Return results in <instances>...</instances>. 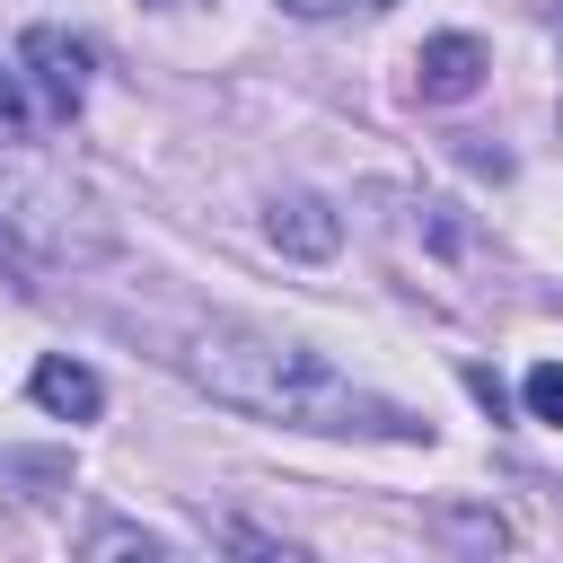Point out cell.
<instances>
[{
	"mask_svg": "<svg viewBox=\"0 0 563 563\" xmlns=\"http://www.w3.org/2000/svg\"><path fill=\"white\" fill-rule=\"evenodd\" d=\"M519 396H528V413H537V422H554V431H563V361H537Z\"/></svg>",
	"mask_w": 563,
	"mask_h": 563,
	"instance_id": "52a82bcc",
	"label": "cell"
},
{
	"mask_svg": "<svg viewBox=\"0 0 563 563\" xmlns=\"http://www.w3.org/2000/svg\"><path fill=\"white\" fill-rule=\"evenodd\" d=\"M484 70H493V53H484L475 35H431V44L413 53V88H422L431 106H466V97L484 88Z\"/></svg>",
	"mask_w": 563,
	"mask_h": 563,
	"instance_id": "3957f363",
	"label": "cell"
},
{
	"mask_svg": "<svg viewBox=\"0 0 563 563\" xmlns=\"http://www.w3.org/2000/svg\"><path fill=\"white\" fill-rule=\"evenodd\" d=\"M26 396H35L53 422H97V413H106L97 369H88V361H70V352H44V361L26 369Z\"/></svg>",
	"mask_w": 563,
	"mask_h": 563,
	"instance_id": "5b68a950",
	"label": "cell"
},
{
	"mask_svg": "<svg viewBox=\"0 0 563 563\" xmlns=\"http://www.w3.org/2000/svg\"><path fill=\"white\" fill-rule=\"evenodd\" d=\"M290 18H369V9H387V0H282Z\"/></svg>",
	"mask_w": 563,
	"mask_h": 563,
	"instance_id": "9c48e42d",
	"label": "cell"
},
{
	"mask_svg": "<svg viewBox=\"0 0 563 563\" xmlns=\"http://www.w3.org/2000/svg\"><path fill=\"white\" fill-rule=\"evenodd\" d=\"M264 229H273V246H282V255H299V264H325V255L343 246V220L325 211V194H273Z\"/></svg>",
	"mask_w": 563,
	"mask_h": 563,
	"instance_id": "277c9868",
	"label": "cell"
},
{
	"mask_svg": "<svg viewBox=\"0 0 563 563\" xmlns=\"http://www.w3.org/2000/svg\"><path fill=\"white\" fill-rule=\"evenodd\" d=\"M18 70H26L35 114H44V123H70V114H79V97H88L97 53H88L79 35H62V26H26V35H18Z\"/></svg>",
	"mask_w": 563,
	"mask_h": 563,
	"instance_id": "7a4b0ae2",
	"label": "cell"
},
{
	"mask_svg": "<svg viewBox=\"0 0 563 563\" xmlns=\"http://www.w3.org/2000/svg\"><path fill=\"white\" fill-rule=\"evenodd\" d=\"M44 114H35V97H26V70H18V53L0 62V141H26Z\"/></svg>",
	"mask_w": 563,
	"mask_h": 563,
	"instance_id": "8992f818",
	"label": "cell"
},
{
	"mask_svg": "<svg viewBox=\"0 0 563 563\" xmlns=\"http://www.w3.org/2000/svg\"><path fill=\"white\" fill-rule=\"evenodd\" d=\"M554 35H563V9H554Z\"/></svg>",
	"mask_w": 563,
	"mask_h": 563,
	"instance_id": "30bf717a",
	"label": "cell"
},
{
	"mask_svg": "<svg viewBox=\"0 0 563 563\" xmlns=\"http://www.w3.org/2000/svg\"><path fill=\"white\" fill-rule=\"evenodd\" d=\"M88 554H158V537H150V528H97Z\"/></svg>",
	"mask_w": 563,
	"mask_h": 563,
	"instance_id": "ba28073f",
	"label": "cell"
},
{
	"mask_svg": "<svg viewBox=\"0 0 563 563\" xmlns=\"http://www.w3.org/2000/svg\"><path fill=\"white\" fill-rule=\"evenodd\" d=\"M176 369L211 396V405H238L255 422H282V431H325V440H431V422L361 378H343L325 352L290 343V334H264V325H194Z\"/></svg>",
	"mask_w": 563,
	"mask_h": 563,
	"instance_id": "6da1fadb",
	"label": "cell"
}]
</instances>
